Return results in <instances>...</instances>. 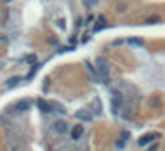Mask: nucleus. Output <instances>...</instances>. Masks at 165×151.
<instances>
[{
    "mask_svg": "<svg viewBox=\"0 0 165 151\" xmlns=\"http://www.w3.org/2000/svg\"><path fill=\"white\" fill-rule=\"evenodd\" d=\"M96 66H98V73L103 75L105 78H107V77H108V62H107L103 57H100V59L96 60Z\"/></svg>",
    "mask_w": 165,
    "mask_h": 151,
    "instance_id": "1",
    "label": "nucleus"
},
{
    "mask_svg": "<svg viewBox=\"0 0 165 151\" xmlns=\"http://www.w3.org/2000/svg\"><path fill=\"white\" fill-rule=\"evenodd\" d=\"M75 117L78 121H83V123H89V121H93V114L91 110H87V109H82V110H78L75 114Z\"/></svg>",
    "mask_w": 165,
    "mask_h": 151,
    "instance_id": "2",
    "label": "nucleus"
},
{
    "mask_svg": "<svg viewBox=\"0 0 165 151\" xmlns=\"http://www.w3.org/2000/svg\"><path fill=\"white\" fill-rule=\"evenodd\" d=\"M156 133H147V135H142L140 139H139V146L142 148V146H147V144H151L153 141H156Z\"/></svg>",
    "mask_w": 165,
    "mask_h": 151,
    "instance_id": "3",
    "label": "nucleus"
},
{
    "mask_svg": "<svg viewBox=\"0 0 165 151\" xmlns=\"http://www.w3.org/2000/svg\"><path fill=\"white\" fill-rule=\"evenodd\" d=\"M53 128H55V131H59V133H66V131H68V123L62 121V119H57L53 123Z\"/></svg>",
    "mask_w": 165,
    "mask_h": 151,
    "instance_id": "4",
    "label": "nucleus"
},
{
    "mask_svg": "<svg viewBox=\"0 0 165 151\" xmlns=\"http://www.w3.org/2000/svg\"><path fill=\"white\" fill-rule=\"evenodd\" d=\"M36 105L39 107V110H41V112H48V114H50V112L53 110L52 107H50V103H46V101H44V100H41V98H39V100L36 101Z\"/></svg>",
    "mask_w": 165,
    "mask_h": 151,
    "instance_id": "5",
    "label": "nucleus"
},
{
    "mask_svg": "<svg viewBox=\"0 0 165 151\" xmlns=\"http://www.w3.org/2000/svg\"><path fill=\"white\" fill-rule=\"evenodd\" d=\"M121 105H123V98H121V96L117 98V92H114V96H112V109H114V112H117V109H121Z\"/></svg>",
    "mask_w": 165,
    "mask_h": 151,
    "instance_id": "6",
    "label": "nucleus"
},
{
    "mask_svg": "<svg viewBox=\"0 0 165 151\" xmlns=\"http://www.w3.org/2000/svg\"><path fill=\"white\" fill-rule=\"evenodd\" d=\"M128 139H130V131H128V130H123V131H121V141L117 142V148H119V149H123Z\"/></svg>",
    "mask_w": 165,
    "mask_h": 151,
    "instance_id": "7",
    "label": "nucleus"
},
{
    "mask_svg": "<svg viewBox=\"0 0 165 151\" xmlns=\"http://www.w3.org/2000/svg\"><path fill=\"white\" fill-rule=\"evenodd\" d=\"M16 109L21 110V112L29 110V109H30V101H29V100H20L18 103H16Z\"/></svg>",
    "mask_w": 165,
    "mask_h": 151,
    "instance_id": "8",
    "label": "nucleus"
},
{
    "mask_svg": "<svg viewBox=\"0 0 165 151\" xmlns=\"http://www.w3.org/2000/svg\"><path fill=\"white\" fill-rule=\"evenodd\" d=\"M82 135H83V128H82V126H80V124L73 128V131H71V137H73V139H75V141H76V139H80Z\"/></svg>",
    "mask_w": 165,
    "mask_h": 151,
    "instance_id": "9",
    "label": "nucleus"
},
{
    "mask_svg": "<svg viewBox=\"0 0 165 151\" xmlns=\"http://www.w3.org/2000/svg\"><path fill=\"white\" fill-rule=\"evenodd\" d=\"M20 84V78L18 77H12V78H9V80L5 82V89H12V87H16Z\"/></svg>",
    "mask_w": 165,
    "mask_h": 151,
    "instance_id": "10",
    "label": "nucleus"
},
{
    "mask_svg": "<svg viewBox=\"0 0 165 151\" xmlns=\"http://www.w3.org/2000/svg\"><path fill=\"white\" fill-rule=\"evenodd\" d=\"M87 70H89V73L93 75V80L94 82H101V80H100V73H98V70H96L94 66H91V64H89V66H87Z\"/></svg>",
    "mask_w": 165,
    "mask_h": 151,
    "instance_id": "11",
    "label": "nucleus"
},
{
    "mask_svg": "<svg viewBox=\"0 0 165 151\" xmlns=\"http://www.w3.org/2000/svg\"><path fill=\"white\" fill-rule=\"evenodd\" d=\"M130 45H135V46H142L144 45V39L142 38H132V39H128Z\"/></svg>",
    "mask_w": 165,
    "mask_h": 151,
    "instance_id": "12",
    "label": "nucleus"
},
{
    "mask_svg": "<svg viewBox=\"0 0 165 151\" xmlns=\"http://www.w3.org/2000/svg\"><path fill=\"white\" fill-rule=\"evenodd\" d=\"M105 27V18H101V16H100V18H98V25H96V27H94V32H98V30H101Z\"/></svg>",
    "mask_w": 165,
    "mask_h": 151,
    "instance_id": "13",
    "label": "nucleus"
},
{
    "mask_svg": "<svg viewBox=\"0 0 165 151\" xmlns=\"http://www.w3.org/2000/svg\"><path fill=\"white\" fill-rule=\"evenodd\" d=\"M23 60H25V62H30V64H36V62H37V57H36L34 53H29V55H27Z\"/></svg>",
    "mask_w": 165,
    "mask_h": 151,
    "instance_id": "14",
    "label": "nucleus"
},
{
    "mask_svg": "<svg viewBox=\"0 0 165 151\" xmlns=\"http://www.w3.org/2000/svg\"><path fill=\"white\" fill-rule=\"evenodd\" d=\"M146 23H149V25H155V23H158V18H149V20L146 21Z\"/></svg>",
    "mask_w": 165,
    "mask_h": 151,
    "instance_id": "15",
    "label": "nucleus"
},
{
    "mask_svg": "<svg viewBox=\"0 0 165 151\" xmlns=\"http://www.w3.org/2000/svg\"><path fill=\"white\" fill-rule=\"evenodd\" d=\"M149 151H156V146H151V148H149Z\"/></svg>",
    "mask_w": 165,
    "mask_h": 151,
    "instance_id": "16",
    "label": "nucleus"
},
{
    "mask_svg": "<svg viewBox=\"0 0 165 151\" xmlns=\"http://www.w3.org/2000/svg\"><path fill=\"white\" fill-rule=\"evenodd\" d=\"M5 2H12V0H5Z\"/></svg>",
    "mask_w": 165,
    "mask_h": 151,
    "instance_id": "17",
    "label": "nucleus"
}]
</instances>
